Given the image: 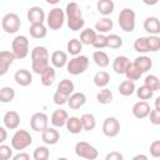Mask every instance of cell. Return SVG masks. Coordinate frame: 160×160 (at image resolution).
Returning <instances> with one entry per match:
<instances>
[{"instance_id": "cell-1", "label": "cell", "mask_w": 160, "mask_h": 160, "mask_svg": "<svg viewBox=\"0 0 160 160\" xmlns=\"http://www.w3.org/2000/svg\"><path fill=\"white\" fill-rule=\"evenodd\" d=\"M65 15H66L68 26L71 31L82 30V28L85 26V20L82 18V12L78 2L75 1L69 2L65 9Z\"/></svg>"}, {"instance_id": "cell-2", "label": "cell", "mask_w": 160, "mask_h": 160, "mask_svg": "<svg viewBox=\"0 0 160 160\" xmlns=\"http://www.w3.org/2000/svg\"><path fill=\"white\" fill-rule=\"evenodd\" d=\"M118 21H119V26L121 30H124L125 32H131L135 29L136 25V15L135 11L131 8H125L120 11L119 16H118Z\"/></svg>"}, {"instance_id": "cell-3", "label": "cell", "mask_w": 160, "mask_h": 160, "mask_svg": "<svg viewBox=\"0 0 160 160\" xmlns=\"http://www.w3.org/2000/svg\"><path fill=\"white\" fill-rule=\"evenodd\" d=\"M89 64H90L89 58L80 54V55L72 56V59H70L68 61L66 70L71 75H80V74H82V72H85L88 70Z\"/></svg>"}, {"instance_id": "cell-4", "label": "cell", "mask_w": 160, "mask_h": 160, "mask_svg": "<svg viewBox=\"0 0 160 160\" xmlns=\"http://www.w3.org/2000/svg\"><path fill=\"white\" fill-rule=\"evenodd\" d=\"M31 144H32V138L30 132L22 129L16 130L11 138V146L14 148V150H18V151L25 150Z\"/></svg>"}, {"instance_id": "cell-5", "label": "cell", "mask_w": 160, "mask_h": 160, "mask_svg": "<svg viewBox=\"0 0 160 160\" xmlns=\"http://www.w3.org/2000/svg\"><path fill=\"white\" fill-rule=\"evenodd\" d=\"M66 20L65 11L61 8H54L49 11L46 16V24L50 30H60Z\"/></svg>"}, {"instance_id": "cell-6", "label": "cell", "mask_w": 160, "mask_h": 160, "mask_svg": "<svg viewBox=\"0 0 160 160\" xmlns=\"http://www.w3.org/2000/svg\"><path fill=\"white\" fill-rule=\"evenodd\" d=\"M11 51L16 59H25L29 54V40L25 35H16L11 42Z\"/></svg>"}, {"instance_id": "cell-7", "label": "cell", "mask_w": 160, "mask_h": 160, "mask_svg": "<svg viewBox=\"0 0 160 160\" xmlns=\"http://www.w3.org/2000/svg\"><path fill=\"white\" fill-rule=\"evenodd\" d=\"M21 20L18 14L15 12H8L4 15L1 20V28L6 34H16L20 30Z\"/></svg>"}, {"instance_id": "cell-8", "label": "cell", "mask_w": 160, "mask_h": 160, "mask_svg": "<svg viewBox=\"0 0 160 160\" xmlns=\"http://www.w3.org/2000/svg\"><path fill=\"white\" fill-rule=\"evenodd\" d=\"M75 154L79 158L82 159H88V160H95L99 156V151L96 150L95 146H92L91 144L86 142V141H79L75 144Z\"/></svg>"}, {"instance_id": "cell-9", "label": "cell", "mask_w": 160, "mask_h": 160, "mask_svg": "<svg viewBox=\"0 0 160 160\" xmlns=\"http://www.w3.org/2000/svg\"><path fill=\"white\" fill-rule=\"evenodd\" d=\"M102 132L108 138H115L120 132V122L114 116H108L102 122Z\"/></svg>"}, {"instance_id": "cell-10", "label": "cell", "mask_w": 160, "mask_h": 160, "mask_svg": "<svg viewBox=\"0 0 160 160\" xmlns=\"http://www.w3.org/2000/svg\"><path fill=\"white\" fill-rule=\"evenodd\" d=\"M30 126L34 131L42 132L49 128V118L45 112H35L30 119Z\"/></svg>"}, {"instance_id": "cell-11", "label": "cell", "mask_w": 160, "mask_h": 160, "mask_svg": "<svg viewBox=\"0 0 160 160\" xmlns=\"http://www.w3.org/2000/svg\"><path fill=\"white\" fill-rule=\"evenodd\" d=\"M2 122H4V126L9 130H16L20 125V115L18 111L15 110H9L4 114V118H2Z\"/></svg>"}, {"instance_id": "cell-12", "label": "cell", "mask_w": 160, "mask_h": 160, "mask_svg": "<svg viewBox=\"0 0 160 160\" xmlns=\"http://www.w3.org/2000/svg\"><path fill=\"white\" fill-rule=\"evenodd\" d=\"M16 59L15 54L9 50H2L0 52V75H5L10 68V65Z\"/></svg>"}, {"instance_id": "cell-13", "label": "cell", "mask_w": 160, "mask_h": 160, "mask_svg": "<svg viewBox=\"0 0 160 160\" xmlns=\"http://www.w3.org/2000/svg\"><path fill=\"white\" fill-rule=\"evenodd\" d=\"M131 111H132V115L136 119H145V118L149 116L151 109H150V105L146 100H140V101L134 104Z\"/></svg>"}, {"instance_id": "cell-14", "label": "cell", "mask_w": 160, "mask_h": 160, "mask_svg": "<svg viewBox=\"0 0 160 160\" xmlns=\"http://www.w3.org/2000/svg\"><path fill=\"white\" fill-rule=\"evenodd\" d=\"M26 16H28V20H29L30 24L44 22V21H45V18H46V16H45V11H44V9L40 8V6H36V5L29 8Z\"/></svg>"}, {"instance_id": "cell-15", "label": "cell", "mask_w": 160, "mask_h": 160, "mask_svg": "<svg viewBox=\"0 0 160 160\" xmlns=\"http://www.w3.org/2000/svg\"><path fill=\"white\" fill-rule=\"evenodd\" d=\"M68 119H69V115H68L66 110H64V109H56L51 114L50 121H51L52 126H55V128H62V126L66 125Z\"/></svg>"}, {"instance_id": "cell-16", "label": "cell", "mask_w": 160, "mask_h": 160, "mask_svg": "<svg viewBox=\"0 0 160 160\" xmlns=\"http://www.w3.org/2000/svg\"><path fill=\"white\" fill-rule=\"evenodd\" d=\"M14 80L20 86H29L32 82V75L29 70L20 69V70H16V72L14 74Z\"/></svg>"}, {"instance_id": "cell-17", "label": "cell", "mask_w": 160, "mask_h": 160, "mask_svg": "<svg viewBox=\"0 0 160 160\" xmlns=\"http://www.w3.org/2000/svg\"><path fill=\"white\" fill-rule=\"evenodd\" d=\"M41 140L46 145H55L60 140V134L55 128H48L41 132Z\"/></svg>"}, {"instance_id": "cell-18", "label": "cell", "mask_w": 160, "mask_h": 160, "mask_svg": "<svg viewBox=\"0 0 160 160\" xmlns=\"http://www.w3.org/2000/svg\"><path fill=\"white\" fill-rule=\"evenodd\" d=\"M85 102H86V96L84 92H72L68 100V105L71 110H78L82 108Z\"/></svg>"}, {"instance_id": "cell-19", "label": "cell", "mask_w": 160, "mask_h": 160, "mask_svg": "<svg viewBox=\"0 0 160 160\" xmlns=\"http://www.w3.org/2000/svg\"><path fill=\"white\" fill-rule=\"evenodd\" d=\"M50 61H51L54 68H59V69L64 68V66L68 65V61H69L68 60V54L65 51H62V50H56V51H54L51 54Z\"/></svg>"}, {"instance_id": "cell-20", "label": "cell", "mask_w": 160, "mask_h": 160, "mask_svg": "<svg viewBox=\"0 0 160 160\" xmlns=\"http://www.w3.org/2000/svg\"><path fill=\"white\" fill-rule=\"evenodd\" d=\"M144 29L150 35H159L160 34V20L155 16H149L144 21Z\"/></svg>"}, {"instance_id": "cell-21", "label": "cell", "mask_w": 160, "mask_h": 160, "mask_svg": "<svg viewBox=\"0 0 160 160\" xmlns=\"http://www.w3.org/2000/svg\"><path fill=\"white\" fill-rule=\"evenodd\" d=\"M129 62H130V60H129L128 56H125V55H119V56H116V58L114 59V61H112V70H114L116 74L122 75V74H125V70H126Z\"/></svg>"}, {"instance_id": "cell-22", "label": "cell", "mask_w": 160, "mask_h": 160, "mask_svg": "<svg viewBox=\"0 0 160 160\" xmlns=\"http://www.w3.org/2000/svg\"><path fill=\"white\" fill-rule=\"evenodd\" d=\"M96 9L98 11L104 15V16H108L110 14L114 12L115 10V4L112 0H98L96 2Z\"/></svg>"}, {"instance_id": "cell-23", "label": "cell", "mask_w": 160, "mask_h": 160, "mask_svg": "<svg viewBox=\"0 0 160 160\" xmlns=\"http://www.w3.org/2000/svg\"><path fill=\"white\" fill-rule=\"evenodd\" d=\"M65 126H66L68 131H69L70 134H74V135L80 134V131L84 130V129H82L81 120H80V118H78V116H70V118L68 119Z\"/></svg>"}, {"instance_id": "cell-24", "label": "cell", "mask_w": 160, "mask_h": 160, "mask_svg": "<svg viewBox=\"0 0 160 160\" xmlns=\"http://www.w3.org/2000/svg\"><path fill=\"white\" fill-rule=\"evenodd\" d=\"M29 32L31 35V38L34 39H42L46 36L48 34V29L44 25V22H39V24H30V29Z\"/></svg>"}, {"instance_id": "cell-25", "label": "cell", "mask_w": 160, "mask_h": 160, "mask_svg": "<svg viewBox=\"0 0 160 160\" xmlns=\"http://www.w3.org/2000/svg\"><path fill=\"white\" fill-rule=\"evenodd\" d=\"M124 75L126 76V79H128V80L136 81V80H139V79L141 78L142 71L139 69V66H138L135 62H129V65H128V68H126V70H125V74H124Z\"/></svg>"}, {"instance_id": "cell-26", "label": "cell", "mask_w": 160, "mask_h": 160, "mask_svg": "<svg viewBox=\"0 0 160 160\" xmlns=\"http://www.w3.org/2000/svg\"><path fill=\"white\" fill-rule=\"evenodd\" d=\"M55 78H56V71H55V68L54 66H49L41 75H40V80H41V84L44 86H51L55 81Z\"/></svg>"}, {"instance_id": "cell-27", "label": "cell", "mask_w": 160, "mask_h": 160, "mask_svg": "<svg viewBox=\"0 0 160 160\" xmlns=\"http://www.w3.org/2000/svg\"><path fill=\"white\" fill-rule=\"evenodd\" d=\"M120 95L122 96H130L136 91V86H135V81L132 80H124L122 82H120L119 88H118Z\"/></svg>"}, {"instance_id": "cell-28", "label": "cell", "mask_w": 160, "mask_h": 160, "mask_svg": "<svg viewBox=\"0 0 160 160\" xmlns=\"http://www.w3.org/2000/svg\"><path fill=\"white\" fill-rule=\"evenodd\" d=\"M114 28V22L110 18H101L100 20L96 21L95 24V30L99 31L100 34H105V32H109L110 30H112Z\"/></svg>"}, {"instance_id": "cell-29", "label": "cell", "mask_w": 160, "mask_h": 160, "mask_svg": "<svg viewBox=\"0 0 160 160\" xmlns=\"http://www.w3.org/2000/svg\"><path fill=\"white\" fill-rule=\"evenodd\" d=\"M94 84L98 86V88H106L108 84L110 82V74L105 70H100L98 71L95 75H94Z\"/></svg>"}, {"instance_id": "cell-30", "label": "cell", "mask_w": 160, "mask_h": 160, "mask_svg": "<svg viewBox=\"0 0 160 160\" xmlns=\"http://www.w3.org/2000/svg\"><path fill=\"white\" fill-rule=\"evenodd\" d=\"M92 60H94V62H95L98 66H100V68H106V66H109V64H110L109 55H108L105 51H102V50H96V51H94V54H92Z\"/></svg>"}, {"instance_id": "cell-31", "label": "cell", "mask_w": 160, "mask_h": 160, "mask_svg": "<svg viewBox=\"0 0 160 160\" xmlns=\"http://www.w3.org/2000/svg\"><path fill=\"white\" fill-rule=\"evenodd\" d=\"M114 99V95H112V91L108 88H101L98 94H96V100L99 104H102V105H108Z\"/></svg>"}, {"instance_id": "cell-32", "label": "cell", "mask_w": 160, "mask_h": 160, "mask_svg": "<svg viewBox=\"0 0 160 160\" xmlns=\"http://www.w3.org/2000/svg\"><path fill=\"white\" fill-rule=\"evenodd\" d=\"M50 59H35L31 60V68L32 71L38 75H41L49 66H50Z\"/></svg>"}, {"instance_id": "cell-33", "label": "cell", "mask_w": 160, "mask_h": 160, "mask_svg": "<svg viewBox=\"0 0 160 160\" xmlns=\"http://www.w3.org/2000/svg\"><path fill=\"white\" fill-rule=\"evenodd\" d=\"M82 45L84 44L81 42L80 39H71L66 44V50H68V52L70 55L76 56V55H80V52L82 50Z\"/></svg>"}, {"instance_id": "cell-34", "label": "cell", "mask_w": 160, "mask_h": 160, "mask_svg": "<svg viewBox=\"0 0 160 160\" xmlns=\"http://www.w3.org/2000/svg\"><path fill=\"white\" fill-rule=\"evenodd\" d=\"M80 120H81V124H82V129L85 131H91L96 126V119L92 114H89V112L82 114L80 116Z\"/></svg>"}, {"instance_id": "cell-35", "label": "cell", "mask_w": 160, "mask_h": 160, "mask_svg": "<svg viewBox=\"0 0 160 160\" xmlns=\"http://www.w3.org/2000/svg\"><path fill=\"white\" fill-rule=\"evenodd\" d=\"M96 36H98L96 30L88 28V29H84V30L81 31V34H80V40H81V42H82L84 45H92V42L95 41Z\"/></svg>"}, {"instance_id": "cell-36", "label": "cell", "mask_w": 160, "mask_h": 160, "mask_svg": "<svg viewBox=\"0 0 160 160\" xmlns=\"http://www.w3.org/2000/svg\"><path fill=\"white\" fill-rule=\"evenodd\" d=\"M134 62L139 66V69H140L142 72L149 71V70L151 69V66H152V60H151L149 56H146V55H140V56H138Z\"/></svg>"}, {"instance_id": "cell-37", "label": "cell", "mask_w": 160, "mask_h": 160, "mask_svg": "<svg viewBox=\"0 0 160 160\" xmlns=\"http://www.w3.org/2000/svg\"><path fill=\"white\" fill-rule=\"evenodd\" d=\"M56 90H59V91L64 92L65 95L70 96V95L74 92V90H75V85H74V82H72L71 80H69V79H62V80L59 82Z\"/></svg>"}, {"instance_id": "cell-38", "label": "cell", "mask_w": 160, "mask_h": 160, "mask_svg": "<svg viewBox=\"0 0 160 160\" xmlns=\"http://www.w3.org/2000/svg\"><path fill=\"white\" fill-rule=\"evenodd\" d=\"M15 98V90L11 86H2L0 89V101L1 102H11Z\"/></svg>"}, {"instance_id": "cell-39", "label": "cell", "mask_w": 160, "mask_h": 160, "mask_svg": "<svg viewBox=\"0 0 160 160\" xmlns=\"http://www.w3.org/2000/svg\"><path fill=\"white\" fill-rule=\"evenodd\" d=\"M134 49H135V51L141 52V54L149 52L150 50H149V45H148V38H145V36L138 38L134 41Z\"/></svg>"}, {"instance_id": "cell-40", "label": "cell", "mask_w": 160, "mask_h": 160, "mask_svg": "<svg viewBox=\"0 0 160 160\" xmlns=\"http://www.w3.org/2000/svg\"><path fill=\"white\" fill-rule=\"evenodd\" d=\"M31 60H35V59H50L49 56V51L45 46H35L32 50H31Z\"/></svg>"}, {"instance_id": "cell-41", "label": "cell", "mask_w": 160, "mask_h": 160, "mask_svg": "<svg viewBox=\"0 0 160 160\" xmlns=\"http://www.w3.org/2000/svg\"><path fill=\"white\" fill-rule=\"evenodd\" d=\"M135 92H136V95H138V98H139L140 100H149V99L152 98V95H154V91H152L149 86H146L145 84L141 85V86H139Z\"/></svg>"}, {"instance_id": "cell-42", "label": "cell", "mask_w": 160, "mask_h": 160, "mask_svg": "<svg viewBox=\"0 0 160 160\" xmlns=\"http://www.w3.org/2000/svg\"><path fill=\"white\" fill-rule=\"evenodd\" d=\"M122 46V38L118 34H110L108 35V48L110 49H119Z\"/></svg>"}, {"instance_id": "cell-43", "label": "cell", "mask_w": 160, "mask_h": 160, "mask_svg": "<svg viewBox=\"0 0 160 160\" xmlns=\"http://www.w3.org/2000/svg\"><path fill=\"white\" fill-rule=\"evenodd\" d=\"M32 156L35 160H48L50 156V151L46 146H38L35 148Z\"/></svg>"}, {"instance_id": "cell-44", "label": "cell", "mask_w": 160, "mask_h": 160, "mask_svg": "<svg viewBox=\"0 0 160 160\" xmlns=\"http://www.w3.org/2000/svg\"><path fill=\"white\" fill-rule=\"evenodd\" d=\"M144 84H145L146 86H149L152 91H156V90H159V86H160V79H159L156 75L150 74V75H148V76L145 78Z\"/></svg>"}, {"instance_id": "cell-45", "label": "cell", "mask_w": 160, "mask_h": 160, "mask_svg": "<svg viewBox=\"0 0 160 160\" xmlns=\"http://www.w3.org/2000/svg\"><path fill=\"white\" fill-rule=\"evenodd\" d=\"M148 45L150 51L160 50V36L159 35H149L148 36Z\"/></svg>"}, {"instance_id": "cell-46", "label": "cell", "mask_w": 160, "mask_h": 160, "mask_svg": "<svg viewBox=\"0 0 160 160\" xmlns=\"http://www.w3.org/2000/svg\"><path fill=\"white\" fill-rule=\"evenodd\" d=\"M92 46L98 50H101L104 48H108V35L104 34H99L95 39V41L92 42Z\"/></svg>"}, {"instance_id": "cell-47", "label": "cell", "mask_w": 160, "mask_h": 160, "mask_svg": "<svg viewBox=\"0 0 160 160\" xmlns=\"http://www.w3.org/2000/svg\"><path fill=\"white\" fill-rule=\"evenodd\" d=\"M12 146H9V145H5V144H1L0 145V159L2 160H9L10 158H12Z\"/></svg>"}, {"instance_id": "cell-48", "label": "cell", "mask_w": 160, "mask_h": 160, "mask_svg": "<svg viewBox=\"0 0 160 160\" xmlns=\"http://www.w3.org/2000/svg\"><path fill=\"white\" fill-rule=\"evenodd\" d=\"M52 100H54V102H55L56 105L61 106V105H64V104H66V102H68V100H69V96H68V95H65L64 92H61V91L56 90V91L54 92Z\"/></svg>"}, {"instance_id": "cell-49", "label": "cell", "mask_w": 160, "mask_h": 160, "mask_svg": "<svg viewBox=\"0 0 160 160\" xmlns=\"http://www.w3.org/2000/svg\"><path fill=\"white\" fill-rule=\"evenodd\" d=\"M150 155L155 159L160 158V140H154L150 144Z\"/></svg>"}, {"instance_id": "cell-50", "label": "cell", "mask_w": 160, "mask_h": 160, "mask_svg": "<svg viewBox=\"0 0 160 160\" xmlns=\"http://www.w3.org/2000/svg\"><path fill=\"white\" fill-rule=\"evenodd\" d=\"M149 119H150V122L154 124V125H160V110L159 109H154L150 111L149 114Z\"/></svg>"}, {"instance_id": "cell-51", "label": "cell", "mask_w": 160, "mask_h": 160, "mask_svg": "<svg viewBox=\"0 0 160 160\" xmlns=\"http://www.w3.org/2000/svg\"><path fill=\"white\" fill-rule=\"evenodd\" d=\"M122 159H124V156L119 151H110L105 156V160H122Z\"/></svg>"}, {"instance_id": "cell-52", "label": "cell", "mask_w": 160, "mask_h": 160, "mask_svg": "<svg viewBox=\"0 0 160 160\" xmlns=\"http://www.w3.org/2000/svg\"><path fill=\"white\" fill-rule=\"evenodd\" d=\"M29 159H30V155L28 152H21V151L12 156V160H29Z\"/></svg>"}, {"instance_id": "cell-53", "label": "cell", "mask_w": 160, "mask_h": 160, "mask_svg": "<svg viewBox=\"0 0 160 160\" xmlns=\"http://www.w3.org/2000/svg\"><path fill=\"white\" fill-rule=\"evenodd\" d=\"M8 138V132H6V128L5 126H0V144H4V141Z\"/></svg>"}, {"instance_id": "cell-54", "label": "cell", "mask_w": 160, "mask_h": 160, "mask_svg": "<svg viewBox=\"0 0 160 160\" xmlns=\"http://www.w3.org/2000/svg\"><path fill=\"white\" fill-rule=\"evenodd\" d=\"M142 2H144L145 5H149V6H154V5H156V4L159 2V0H142Z\"/></svg>"}, {"instance_id": "cell-55", "label": "cell", "mask_w": 160, "mask_h": 160, "mask_svg": "<svg viewBox=\"0 0 160 160\" xmlns=\"http://www.w3.org/2000/svg\"><path fill=\"white\" fill-rule=\"evenodd\" d=\"M139 159H142V160H148V156L146 155H142V154H139V155H135L132 158V160H139Z\"/></svg>"}, {"instance_id": "cell-56", "label": "cell", "mask_w": 160, "mask_h": 160, "mask_svg": "<svg viewBox=\"0 0 160 160\" xmlns=\"http://www.w3.org/2000/svg\"><path fill=\"white\" fill-rule=\"evenodd\" d=\"M155 109H159L160 110V96H158L155 99Z\"/></svg>"}, {"instance_id": "cell-57", "label": "cell", "mask_w": 160, "mask_h": 160, "mask_svg": "<svg viewBox=\"0 0 160 160\" xmlns=\"http://www.w3.org/2000/svg\"><path fill=\"white\" fill-rule=\"evenodd\" d=\"M48 4H50V5H56V4H59L61 0H45Z\"/></svg>"}, {"instance_id": "cell-58", "label": "cell", "mask_w": 160, "mask_h": 160, "mask_svg": "<svg viewBox=\"0 0 160 160\" xmlns=\"http://www.w3.org/2000/svg\"><path fill=\"white\" fill-rule=\"evenodd\" d=\"M159 91H160V86H159Z\"/></svg>"}, {"instance_id": "cell-59", "label": "cell", "mask_w": 160, "mask_h": 160, "mask_svg": "<svg viewBox=\"0 0 160 160\" xmlns=\"http://www.w3.org/2000/svg\"><path fill=\"white\" fill-rule=\"evenodd\" d=\"M159 1H160V0H159Z\"/></svg>"}]
</instances>
